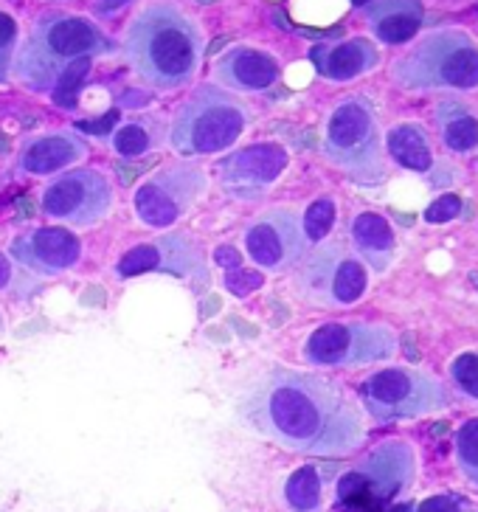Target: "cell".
Returning a JSON list of instances; mask_svg holds the SVG:
<instances>
[{
  "label": "cell",
  "mask_w": 478,
  "mask_h": 512,
  "mask_svg": "<svg viewBox=\"0 0 478 512\" xmlns=\"http://www.w3.org/2000/svg\"><path fill=\"white\" fill-rule=\"evenodd\" d=\"M239 417L259 437L301 456L338 459L363 445L355 400L329 377L273 366L239 400Z\"/></svg>",
  "instance_id": "1"
},
{
  "label": "cell",
  "mask_w": 478,
  "mask_h": 512,
  "mask_svg": "<svg viewBox=\"0 0 478 512\" xmlns=\"http://www.w3.org/2000/svg\"><path fill=\"white\" fill-rule=\"evenodd\" d=\"M124 54L141 82L158 91H175L197 74L203 37L175 3H152L130 23Z\"/></svg>",
  "instance_id": "2"
},
{
  "label": "cell",
  "mask_w": 478,
  "mask_h": 512,
  "mask_svg": "<svg viewBox=\"0 0 478 512\" xmlns=\"http://www.w3.org/2000/svg\"><path fill=\"white\" fill-rule=\"evenodd\" d=\"M110 51V40L99 26L76 15H43L31 26L26 43L17 54V76L31 91H54L57 79L71 62L99 57Z\"/></svg>",
  "instance_id": "3"
},
{
  "label": "cell",
  "mask_w": 478,
  "mask_h": 512,
  "mask_svg": "<svg viewBox=\"0 0 478 512\" xmlns=\"http://www.w3.org/2000/svg\"><path fill=\"white\" fill-rule=\"evenodd\" d=\"M248 110L217 85L197 88L169 127V141L180 155H214L228 150L245 130Z\"/></svg>",
  "instance_id": "4"
},
{
  "label": "cell",
  "mask_w": 478,
  "mask_h": 512,
  "mask_svg": "<svg viewBox=\"0 0 478 512\" xmlns=\"http://www.w3.org/2000/svg\"><path fill=\"white\" fill-rule=\"evenodd\" d=\"M324 155L352 181L380 183L386 178L383 141L372 107L363 99H346L332 110L324 136Z\"/></svg>",
  "instance_id": "5"
},
{
  "label": "cell",
  "mask_w": 478,
  "mask_h": 512,
  "mask_svg": "<svg viewBox=\"0 0 478 512\" xmlns=\"http://www.w3.org/2000/svg\"><path fill=\"white\" fill-rule=\"evenodd\" d=\"M417 479V453L403 439L377 445L338 482V504L352 510H383Z\"/></svg>",
  "instance_id": "6"
},
{
  "label": "cell",
  "mask_w": 478,
  "mask_h": 512,
  "mask_svg": "<svg viewBox=\"0 0 478 512\" xmlns=\"http://www.w3.org/2000/svg\"><path fill=\"white\" fill-rule=\"evenodd\" d=\"M360 400L377 422H403L428 417L450 406V394L442 380L422 372L389 366L363 380Z\"/></svg>",
  "instance_id": "7"
},
{
  "label": "cell",
  "mask_w": 478,
  "mask_h": 512,
  "mask_svg": "<svg viewBox=\"0 0 478 512\" xmlns=\"http://www.w3.org/2000/svg\"><path fill=\"white\" fill-rule=\"evenodd\" d=\"M394 76L405 88L470 91L478 85V48L462 31H436L394 68Z\"/></svg>",
  "instance_id": "8"
},
{
  "label": "cell",
  "mask_w": 478,
  "mask_h": 512,
  "mask_svg": "<svg viewBox=\"0 0 478 512\" xmlns=\"http://www.w3.org/2000/svg\"><path fill=\"white\" fill-rule=\"evenodd\" d=\"M397 335L383 324L329 321L307 338L304 361L310 366H369L397 355Z\"/></svg>",
  "instance_id": "9"
},
{
  "label": "cell",
  "mask_w": 478,
  "mask_h": 512,
  "mask_svg": "<svg viewBox=\"0 0 478 512\" xmlns=\"http://www.w3.org/2000/svg\"><path fill=\"white\" fill-rule=\"evenodd\" d=\"M366 285V265L338 242L321 245L315 254L304 256L296 273V290L318 307H349L366 293Z\"/></svg>",
  "instance_id": "10"
},
{
  "label": "cell",
  "mask_w": 478,
  "mask_h": 512,
  "mask_svg": "<svg viewBox=\"0 0 478 512\" xmlns=\"http://www.w3.org/2000/svg\"><path fill=\"white\" fill-rule=\"evenodd\" d=\"M40 209L68 228L96 226L113 209V183L99 169H71L45 186Z\"/></svg>",
  "instance_id": "11"
},
{
  "label": "cell",
  "mask_w": 478,
  "mask_h": 512,
  "mask_svg": "<svg viewBox=\"0 0 478 512\" xmlns=\"http://www.w3.org/2000/svg\"><path fill=\"white\" fill-rule=\"evenodd\" d=\"M206 172L192 164L166 166L135 189V217L150 228H169L197 203L206 189Z\"/></svg>",
  "instance_id": "12"
},
{
  "label": "cell",
  "mask_w": 478,
  "mask_h": 512,
  "mask_svg": "<svg viewBox=\"0 0 478 512\" xmlns=\"http://www.w3.org/2000/svg\"><path fill=\"white\" fill-rule=\"evenodd\" d=\"M307 237L293 209H273L245 231V251L265 271H287L307 256Z\"/></svg>",
  "instance_id": "13"
},
{
  "label": "cell",
  "mask_w": 478,
  "mask_h": 512,
  "mask_svg": "<svg viewBox=\"0 0 478 512\" xmlns=\"http://www.w3.org/2000/svg\"><path fill=\"white\" fill-rule=\"evenodd\" d=\"M287 169V152L279 144H251L245 150L231 152L217 164V181L225 195L237 200H256L268 192L270 183Z\"/></svg>",
  "instance_id": "14"
},
{
  "label": "cell",
  "mask_w": 478,
  "mask_h": 512,
  "mask_svg": "<svg viewBox=\"0 0 478 512\" xmlns=\"http://www.w3.org/2000/svg\"><path fill=\"white\" fill-rule=\"evenodd\" d=\"M9 256H15L26 271L37 276H60L76 268L82 259V242L71 234V228H31L12 240Z\"/></svg>",
  "instance_id": "15"
},
{
  "label": "cell",
  "mask_w": 478,
  "mask_h": 512,
  "mask_svg": "<svg viewBox=\"0 0 478 512\" xmlns=\"http://www.w3.org/2000/svg\"><path fill=\"white\" fill-rule=\"evenodd\" d=\"M214 74L231 91L259 93L276 85V79H279V62L273 60L268 51L237 46L228 48L223 57L217 60Z\"/></svg>",
  "instance_id": "16"
},
{
  "label": "cell",
  "mask_w": 478,
  "mask_h": 512,
  "mask_svg": "<svg viewBox=\"0 0 478 512\" xmlns=\"http://www.w3.org/2000/svg\"><path fill=\"white\" fill-rule=\"evenodd\" d=\"M88 152V144L74 133H51V136L31 138L20 150L17 164L29 175H54L68 166L79 164Z\"/></svg>",
  "instance_id": "17"
},
{
  "label": "cell",
  "mask_w": 478,
  "mask_h": 512,
  "mask_svg": "<svg viewBox=\"0 0 478 512\" xmlns=\"http://www.w3.org/2000/svg\"><path fill=\"white\" fill-rule=\"evenodd\" d=\"M352 242L358 248V254L369 262V268L377 273H383L394 259L397 251V237H394V228L383 217V214H374V211H363L352 220Z\"/></svg>",
  "instance_id": "18"
},
{
  "label": "cell",
  "mask_w": 478,
  "mask_h": 512,
  "mask_svg": "<svg viewBox=\"0 0 478 512\" xmlns=\"http://www.w3.org/2000/svg\"><path fill=\"white\" fill-rule=\"evenodd\" d=\"M366 17H369V26L374 29V34L383 43L400 46V43H408L419 31L422 6L417 0H377L366 12Z\"/></svg>",
  "instance_id": "19"
},
{
  "label": "cell",
  "mask_w": 478,
  "mask_h": 512,
  "mask_svg": "<svg viewBox=\"0 0 478 512\" xmlns=\"http://www.w3.org/2000/svg\"><path fill=\"white\" fill-rule=\"evenodd\" d=\"M313 62L324 76L346 82L369 71L377 62V51L366 40H346L338 46H318L313 51Z\"/></svg>",
  "instance_id": "20"
},
{
  "label": "cell",
  "mask_w": 478,
  "mask_h": 512,
  "mask_svg": "<svg viewBox=\"0 0 478 512\" xmlns=\"http://www.w3.org/2000/svg\"><path fill=\"white\" fill-rule=\"evenodd\" d=\"M386 144H389L391 158L408 172H428L434 166V152H431L428 136L419 130L417 124L391 127Z\"/></svg>",
  "instance_id": "21"
},
{
  "label": "cell",
  "mask_w": 478,
  "mask_h": 512,
  "mask_svg": "<svg viewBox=\"0 0 478 512\" xmlns=\"http://www.w3.org/2000/svg\"><path fill=\"white\" fill-rule=\"evenodd\" d=\"M284 501L293 512H321L324 507V484L318 476V467L304 465L290 473L284 484Z\"/></svg>",
  "instance_id": "22"
},
{
  "label": "cell",
  "mask_w": 478,
  "mask_h": 512,
  "mask_svg": "<svg viewBox=\"0 0 478 512\" xmlns=\"http://www.w3.org/2000/svg\"><path fill=\"white\" fill-rule=\"evenodd\" d=\"M456 465L464 479L478 487V417L464 422L456 434Z\"/></svg>",
  "instance_id": "23"
},
{
  "label": "cell",
  "mask_w": 478,
  "mask_h": 512,
  "mask_svg": "<svg viewBox=\"0 0 478 512\" xmlns=\"http://www.w3.org/2000/svg\"><path fill=\"white\" fill-rule=\"evenodd\" d=\"M439 124H442V138L453 152H470L478 147V119H473L470 113H456Z\"/></svg>",
  "instance_id": "24"
},
{
  "label": "cell",
  "mask_w": 478,
  "mask_h": 512,
  "mask_svg": "<svg viewBox=\"0 0 478 512\" xmlns=\"http://www.w3.org/2000/svg\"><path fill=\"white\" fill-rule=\"evenodd\" d=\"M335 226V203L329 197H318L310 203V209L304 211L301 217V228H304V237L307 242H318L327 240V234Z\"/></svg>",
  "instance_id": "25"
},
{
  "label": "cell",
  "mask_w": 478,
  "mask_h": 512,
  "mask_svg": "<svg viewBox=\"0 0 478 512\" xmlns=\"http://www.w3.org/2000/svg\"><path fill=\"white\" fill-rule=\"evenodd\" d=\"M90 65H93V57H82V60L71 62L65 71H62V76L57 79V85H54V102L60 107H74V96L76 91H79V85L85 82V76H88Z\"/></svg>",
  "instance_id": "26"
},
{
  "label": "cell",
  "mask_w": 478,
  "mask_h": 512,
  "mask_svg": "<svg viewBox=\"0 0 478 512\" xmlns=\"http://www.w3.org/2000/svg\"><path fill=\"white\" fill-rule=\"evenodd\" d=\"M152 147L150 130L144 124H124L119 133L113 136V150L124 155V158H135L144 155Z\"/></svg>",
  "instance_id": "27"
},
{
  "label": "cell",
  "mask_w": 478,
  "mask_h": 512,
  "mask_svg": "<svg viewBox=\"0 0 478 512\" xmlns=\"http://www.w3.org/2000/svg\"><path fill=\"white\" fill-rule=\"evenodd\" d=\"M158 262H161V254H158V245H138L133 251L121 256L119 262V276H141V273L158 271Z\"/></svg>",
  "instance_id": "28"
},
{
  "label": "cell",
  "mask_w": 478,
  "mask_h": 512,
  "mask_svg": "<svg viewBox=\"0 0 478 512\" xmlns=\"http://www.w3.org/2000/svg\"><path fill=\"white\" fill-rule=\"evenodd\" d=\"M450 377L470 400L478 403V352H462L450 363Z\"/></svg>",
  "instance_id": "29"
},
{
  "label": "cell",
  "mask_w": 478,
  "mask_h": 512,
  "mask_svg": "<svg viewBox=\"0 0 478 512\" xmlns=\"http://www.w3.org/2000/svg\"><path fill=\"white\" fill-rule=\"evenodd\" d=\"M17 20L6 12H0V82L9 79V71H12V62H15L17 51Z\"/></svg>",
  "instance_id": "30"
},
{
  "label": "cell",
  "mask_w": 478,
  "mask_h": 512,
  "mask_svg": "<svg viewBox=\"0 0 478 512\" xmlns=\"http://www.w3.org/2000/svg\"><path fill=\"white\" fill-rule=\"evenodd\" d=\"M414 512H478L470 501L453 496V493H436L428 496L425 501H419Z\"/></svg>",
  "instance_id": "31"
},
{
  "label": "cell",
  "mask_w": 478,
  "mask_h": 512,
  "mask_svg": "<svg viewBox=\"0 0 478 512\" xmlns=\"http://www.w3.org/2000/svg\"><path fill=\"white\" fill-rule=\"evenodd\" d=\"M459 211H462V200L456 195H442L439 200H434L428 209H425V220L428 223H450V220H456L459 217Z\"/></svg>",
  "instance_id": "32"
},
{
  "label": "cell",
  "mask_w": 478,
  "mask_h": 512,
  "mask_svg": "<svg viewBox=\"0 0 478 512\" xmlns=\"http://www.w3.org/2000/svg\"><path fill=\"white\" fill-rule=\"evenodd\" d=\"M225 287L234 290L237 296H245V293H251L256 287H262V276H259V273L237 271V268H234V273H225Z\"/></svg>",
  "instance_id": "33"
},
{
  "label": "cell",
  "mask_w": 478,
  "mask_h": 512,
  "mask_svg": "<svg viewBox=\"0 0 478 512\" xmlns=\"http://www.w3.org/2000/svg\"><path fill=\"white\" fill-rule=\"evenodd\" d=\"M12 279H15V273H12V262H9V256L0 251V290H9Z\"/></svg>",
  "instance_id": "34"
},
{
  "label": "cell",
  "mask_w": 478,
  "mask_h": 512,
  "mask_svg": "<svg viewBox=\"0 0 478 512\" xmlns=\"http://www.w3.org/2000/svg\"><path fill=\"white\" fill-rule=\"evenodd\" d=\"M217 259H220V265H225V268H237L239 265V256L234 248H220V251H217Z\"/></svg>",
  "instance_id": "35"
},
{
  "label": "cell",
  "mask_w": 478,
  "mask_h": 512,
  "mask_svg": "<svg viewBox=\"0 0 478 512\" xmlns=\"http://www.w3.org/2000/svg\"><path fill=\"white\" fill-rule=\"evenodd\" d=\"M124 3H130V0H102L99 6H102V12H113V9H121Z\"/></svg>",
  "instance_id": "36"
},
{
  "label": "cell",
  "mask_w": 478,
  "mask_h": 512,
  "mask_svg": "<svg viewBox=\"0 0 478 512\" xmlns=\"http://www.w3.org/2000/svg\"><path fill=\"white\" fill-rule=\"evenodd\" d=\"M380 512H414V504H394L389 510H380Z\"/></svg>",
  "instance_id": "37"
},
{
  "label": "cell",
  "mask_w": 478,
  "mask_h": 512,
  "mask_svg": "<svg viewBox=\"0 0 478 512\" xmlns=\"http://www.w3.org/2000/svg\"><path fill=\"white\" fill-rule=\"evenodd\" d=\"M352 3H355V6H369L372 0H352Z\"/></svg>",
  "instance_id": "38"
},
{
  "label": "cell",
  "mask_w": 478,
  "mask_h": 512,
  "mask_svg": "<svg viewBox=\"0 0 478 512\" xmlns=\"http://www.w3.org/2000/svg\"><path fill=\"white\" fill-rule=\"evenodd\" d=\"M0 330H3V318H0Z\"/></svg>",
  "instance_id": "39"
}]
</instances>
